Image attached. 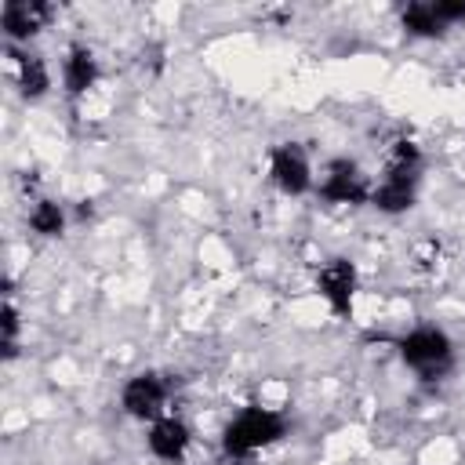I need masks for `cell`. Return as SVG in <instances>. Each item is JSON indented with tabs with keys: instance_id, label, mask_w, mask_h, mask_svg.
<instances>
[{
	"instance_id": "cell-14",
	"label": "cell",
	"mask_w": 465,
	"mask_h": 465,
	"mask_svg": "<svg viewBox=\"0 0 465 465\" xmlns=\"http://www.w3.org/2000/svg\"><path fill=\"white\" fill-rule=\"evenodd\" d=\"M62 207L58 203H51V200H40L36 207H33V214H29V225L36 229V232H44V236H58L62 232Z\"/></svg>"
},
{
	"instance_id": "cell-7",
	"label": "cell",
	"mask_w": 465,
	"mask_h": 465,
	"mask_svg": "<svg viewBox=\"0 0 465 465\" xmlns=\"http://www.w3.org/2000/svg\"><path fill=\"white\" fill-rule=\"evenodd\" d=\"M47 18H51V7L36 4V0H11V4H4V29H7L11 40H25V36L40 33Z\"/></svg>"
},
{
	"instance_id": "cell-3",
	"label": "cell",
	"mask_w": 465,
	"mask_h": 465,
	"mask_svg": "<svg viewBox=\"0 0 465 465\" xmlns=\"http://www.w3.org/2000/svg\"><path fill=\"white\" fill-rule=\"evenodd\" d=\"M316 287H320V294L331 302V309H334L338 316H345L349 305H352V291H356V269H352V262L331 258V262L316 272Z\"/></svg>"
},
{
	"instance_id": "cell-16",
	"label": "cell",
	"mask_w": 465,
	"mask_h": 465,
	"mask_svg": "<svg viewBox=\"0 0 465 465\" xmlns=\"http://www.w3.org/2000/svg\"><path fill=\"white\" fill-rule=\"evenodd\" d=\"M432 7H436V15H440V22H443V25H450V22H461V18H465V4L440 0V4H432Z\"/></svg>"
},
{
	"instance_id": "cell-9",
	"label": "cell",
	"mask_w": 465,
	"mask_h": 465,
	"mask_svg": "<svg viewBox=\"0 0 465 465\" xmlns=\"http://www.w3.org/2000/svg\"><path fill=\"white\" fill-rule=\"evenodd\" d=\"M149 447H153L156 458H163V461H178V458L185 454V447H189V429H185L182 421H174V418H163V421L153 425V432H149Z\"/></svg>"
},
{
	"instance_id": "cell-12",
	"label": "cell",
	"mask_w": 465,
	"mask_h": 465,
	"mask_svg": "<svg viewBox=\"0 0 465 465\" xmlns=\"http://www.w3.org/2000/svg\"><path fill=\"white\" fill-rule=\"evenodd\" d=\"M403 29L414 33V36H440L447 25L440 22V15H436L432 4H411L403 11Z\"/></svg>"
},
{
	"instance_id": "cell-2",
	"label": "cell",
	"mask_w": 465,
	"mask_h": 465,
	"mask_svg": "<svg viewBox=\"0 0 465 465\" xmlns=\"http://www.w3.org/2000/svg\"><path fill=\"white\" fill-rule=\"evenodd\" d=\"M400 356L421 374V378H436L450 367V341L443 331H432V327H421L414 334H407L400 341Z\"/></svg>"
},
{
	"instance_id": "cell-4",
	"label": "cell",
	"mask_w": 465,
	"mask_h": 465,
	"mask_svg": "<svg viewBox=\"0 0 465 465\" xmlns=\"http://www.w3.org/2000/svg\"><path fill=\"white\" fill-rule=\"evenodd\" d=\"M272 178L283 193H305L309 189V160L305 149L294 142H283L272 149Z\"/></svg>"
},
{
	"instance_id": "cell-6",
	"label": "cell",
	"mask_w": 465,
	"mask_h": 465,
	"mask_svg": "<svg viewBox=\"0 0 465 465\" xmlns=\"http://www.w3.org/2000/svg\"><path fill=\"white\" fill-rule=\"evenodd\" d=\"M167 400V385L156 374H138L124 385V407L134 418H153Z\"/></svg>"
},
{
	"instance_id": "cell-5",
	"label": "cell",
	"mask_w": 465,
	"mask_h": 465,
	"mask_svg": "<svg viewBox=\"0 0 465 465\" xmlns=\"http://www.w3.org/2000/svg\"><path fill=\"white\" fill-rule=\"evenodd\" d=\"M320 193H323L327 200H334V203H360V200H367V182H363V174H360L356 163L334 160V163L327 167V174H323Z\"/></svg>"
},
{
	"instance_id": "cell-1",
	"label": "cell",
	"mask_w": 465,
	"mask_h": 465,
	"mask_svg": "<svg viewBox=\"0 0 465 465\" xmlns=\"http://www.w3.org/2000/svg\"><path fill=\"white\" fill-rule=\"evenodd\" d=\"M283 436V418L262 407H247L229 429H225V454L229 458H247L262 447H269L272 440Z\"/></svg>"
},
{
	"instance_id": "cell-8",
	"label": "cell",
	"mask_w": 465,
	"mask_h": 465,
	"mask_svg": "<svg viewBox=\"0 0 465 465\" xmlns=\"http://www.w3.org/2000/svg\"><path fill=\"white\" fill-rule=\"evenodd\" d=\"M414 200V171H385L381 185L374 189V203L381 211H403Z\"/></svg>"
},
{
	"instance_id": "cell-11",
	"label": "cell",
	"mask_w": 465,
	"mask_h": 465,
	"mask_svg": "<svg viewBox=\"0 0 465 465\" xmlns=\"http://www.w3.org/2000/svg\"><path fill=\"white\" fill-rule=\"evenodd\" d=\"M98 76V65H94V54L87 47H73L69 58H65V87L73 94H84Z\"/></svg>"
},
{
	"instance_id": "cell-15",
	"label": "cell",
	"mask_w": 465,
	"mask_h": 465,
	"mask_svg": "<svg viewBox=\"0 0 465 465\" xmlns=\"http://www.w3.org/2000/svg\"><path fill=\"white\" fill-rule=\"evenodd\" d=\"M15 334H18V316H15V305L7 302L4 305V352L15 356Z\"/></svg>"
},
{
	"instance_id": "cell-10",
	"label": "cell",
	"mask_w": 465,
	"mask_h": 465,
	"mask_svg": "<svg viewBox=\"0 0 465 465\" xmlns=\"http://www.w3.org/2000/svg\"><path fill=\"white\" fill-rule=\"evenodd\" d=\"M7 58H11V69L18 76L22 94L25 98H40L47 91V69H44V62L36 54H22V51H11Z\"/></svg>"
},
{
	"instance_id": "cell-13",
	"label": "cell",
	"mask_w": 465,
	"mask_h": 465,
	"mask_svg": "<svg viewBox=\"0 0 465 465\" xmlns=\"http://www.w3.org/2000/svg\"><path fill=\"white\" fill-rule=\"evenodd\" d=\"M440 262H443V247H440L436 240L414 243V251H411V272H414L418 280H432V276L440 272Z\"/></svg>"
}]
</instances>
